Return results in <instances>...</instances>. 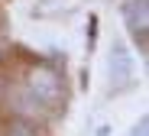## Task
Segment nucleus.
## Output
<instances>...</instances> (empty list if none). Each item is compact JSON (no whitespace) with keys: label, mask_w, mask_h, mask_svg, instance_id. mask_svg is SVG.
Segmentation results:
<instances>
[{"label":"nucleus","mask_w":149,"mask_h":136,"mask_svg":"<svg viewBox=\"0 0 149 136\" xmlns=\"http://www.w3.org/2000/svg\"><path fill=\"white\" fill-rule=\"evenodd\" d=\"M29 91L42 100V104H58L65 97V84H62V75L52 65H36L29 71Z\"/></svg>","instance_id":"nucleus-1"},{"label":"nucleus","mask_w":149,"mask_h":136,"mask_svg":"<svg viewBox=\"0 0 149 136\" xmlns=\"http://www.w3.org/2000/svg\"><path fill=\"white\" fill-rule=\"evenodd\" d=\"M123 16H127V26L139 42V49H146V0H130L123 7Z\"/></svg>","instance_id":"nucleus-2"},{"label":"nucleus","mask_w":149,"mask_h":136,"mask_svg":"<svg viewBox=\"0 0 149 136\" xmlns=\"http://www.w3.org/2000/svg\"><path fill=\"white\" fill-rule=\"evenodd\" d=\"M110 78H113L117 88H123V84L133 78V59L127 55V49H123V45H113V55H110Z\"/></svg>","instance_id":"nucleus-3"},{"label":"nucleus","mask_w":149,"mask_h":136,"mask_svg":"<svg viewBox=\"0 0 149 136\" xmlns=\"http://www.w3.org/2000/svg\"><path fill=\"white\" fill-rule=\"evenodd\" d=\"M7 136H36V130H33L26 120H13V123L7 126Z\"/></svg>","instance_id":"nucleus-4"},{"label":"nucleus","mask_w":149,"mask_h":136,"mask_svg":"<svg viewBox=\"0 0 149 136\" xmlns=\"http://www.w3.org/2000/svg\"><path fill=\"white\" fill-rule=\"evenodd\" d=\"M146 130H149V120H146V117H143V120H139V126H136V130H133V136H146Z\"/></svg>","instance_id":"nucleus-5"},{"label":"nucleus","mask_w":149,"mask_h":136,"mask_svg":"<svg viewBox=\"0 0 149 136\" xmlns=\"http://www.w3.org/2000/svg\"><path fill=\"white\" fill-rule=\"evenodd\" d=\"M0 91H3V81H0Z\"/></svg>","instance_id":"nucleus-6"}]
</instances>
